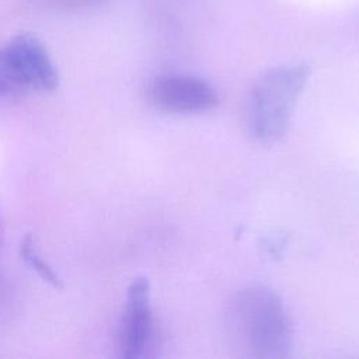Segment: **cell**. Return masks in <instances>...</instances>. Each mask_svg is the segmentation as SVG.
<instances>
[{
  "instance_id": "cell-4",
  "label": "cell",
  "mask_w": 359,
  "mask_h": 359,
  "mask_svg": "<svg viewBox=\"0 0 359 359\" xmlns=\"http://www.w3.org/2000/svg\"><path fill=\"white\" fill-rule=\"evenodd\" d=\"M149 102L167 114H196L213 109L220 98L205 80L181 73H165L154 77L147 86Z\"/></svg>"
},
{
  "instance_id": "cell-8",
  "label": "cell",
  "mask_w": 359,
  "mask_h": 359,
  "mask_svg": "<svg viewBox=\"0 0 359 359\" xmlns=\"http://www.w3.org/2000/svg\"><path fill=\"white\" fill-rule=\"evenodd\" d=\"M22 91L18 88V86L14 83L11 79L4 56H3V49H0V97H7L13 98L20 95Z\"/></svg>"
},
{
  "instance_id": "cell-5",
  "label": "cell",
  "mask_w": 359,
  "mask_h": 359,
  "mask_svg": "<svg viewBox=\"0 0 359 359\" xmlns=\"http://www.w3.org/2000/svg\"><path fill=\"white\" fill-rule=\"evenodd\" d=\"M156 341V320L150 303L147 278L133 279L126 292V303L119 327V352L125 359L149 355Z\"/></svg>"
},
{
  "instance_id": "cell-2",
  "label": "cell",
  "mask_w": 359,
  "mask_h": 359,
  "mask_svg": "<svg viewBox=\"0 0 359 359\" xmlns=\"http://www.w3.org/2000/svg\"><path fill=\"white\" fill-rule=\"evenodd\" d=\"M310 77L307 65H289L266 70L254 84L247 105V128L259 142L282 137Z\"/></svg>"
},
{
  "instance_id": "cell-3",
  "label": "cell",
  "mask_w": 359,
  "mask_h": 359,
  "mask_svg": "<svg viewBox=\"0 0 359 359\" xmlns=\"http://www.w3.org/2000/svg\"><path fill=\"white\" fill-rule=\"evenodd\" d=\"M8 73L21 91L49 93L57 87V70L43 43L29 32L13 36L3 49Z\"/></svg>"
},
{
  "instance_id": "cell-6",
  "label": "cell",
  "mask_w": 359,
  "mask_h": 359,
  "mask_svg": "<svg viewBox=\"0 0 359 359\" xmlns=\"http://www.w3.org/2000/svg\"><path fill=\"white\" fill-rule=\"evenodd\" d=\"M18 255L20 258L29 266L32 271H35L41 279L48 282L56 289L63 287V280L57 275V272L52 268V265L42 257L36 241L32 234H25L18 245Z\"/></svg>"
},
{
  "instance_id": "cell-7",
  "label": "cell",
  "mask_w": 359,
  "mask_h": 359,
  "mask_svg": "<svg viewBox=\"0 0 359 359\" xmlns=\"http://www.w3.org/2000/svg\"><path fill=\"white\" fill-rule=\"evenodd\" d=\"M36 3L53 11H88L105 6L108 0H36Z\"/></svg>"
},
{
  "instance_id": "cell-1",
  "label": "cell",
  "mask_w": 359,
  "mask_h": 359,
  "mask_svg": "<svg viewBox=\"0 0 359 359\" xmlns=\"http://www.w3.org/2000/svg\"><path fill=\"white\" fill-rule=\"evenodd\" d=\"M226 337L237 356L282 359L293 351L294 332L282 299L269 287L237 292L224 317Z\"/></svg>"
}]
</instances>
